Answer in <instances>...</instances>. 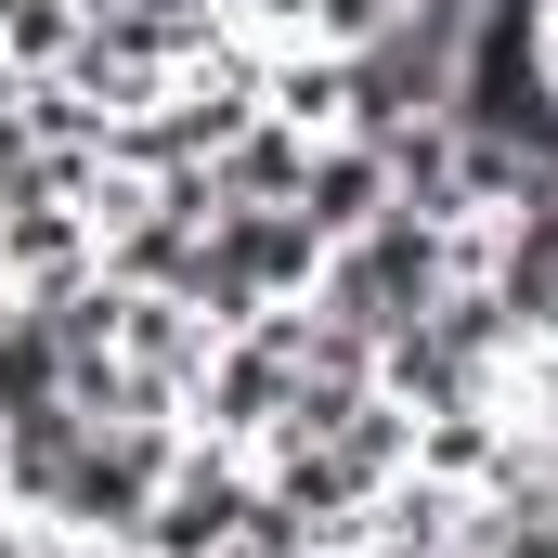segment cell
<instances>
[{
  "instance_id": "cell-9",
  "label": "cell",
  "mask_w": 558,
  "mask_h": 558,
  "mask_svg": "<svg viewBox=\"0 0 558 558\" xmlns=\"http://www.w3.org/2000/svg\"><path fill=\"white\" fill-rule=\"evenodd\" d=\"M221 558H338L325 546V533H299V520H274V507H260V520H247V533H234V546Z\"/></svg>"
},
{
  "instance_id": "cell-4",
  "label": "cell",
  "mask_w": 558,
  "mask_h": 558,
  "mask_svg": "<svg viewBox=\"0 0 558 558\" xmlns=\"http://www.w3.org/2000/svg\"><path fill=\"white\" fill-rule=\"evenodd\" d=\"M312 274H325V234H312L299 208H221L208 247H195V274H182V299H195L208 325H247V312L312 299Z\"/></svg>"
},
{
  "instance_id": "cell-11",
  "label": "cell",
  "mask_w": 558,
  "mask_h": 558,
  "mask_svg": "<svg viewBox=\"0 0 558 558\" xmlns=\"http://www.w3.org/2000/svg\"><path fill=\"white\" fill-rule=\"evenodd\" d=\"M0 299H13V286H0Z\"/></svg>"
},
{
  "instance_id": "cell-3",
  "label": "cell",
  "mask_w": 558,
  "mask_h": 558,
  "mask_svg": "<svg viewBox=\"0 0 558 558\" xmlns=\"http://www.w3.org/2000/svg\"><path fill=\"white\" fill-rule=\"evenodd\" d=\"M299 390H312V364H299V299H286V312L221 325V351H208V377H195L182 428H195V441H234V454H260V441L299 416Z\"/></svg>"
},
{
  "instance_id": "cell-10",
  "label": "cell",
  "mask_w": 558,
  "mask_h": 558,
  "mask_svg": "<svg viewBox=\"0 0 558 558\" xmlns=\"http://www.w3.org/2000/svg\"><path fill=\"white\" fill-rule=\"evenodd\" d=\"M520 39H533V78H546V105H558V0H533V13H520Z\"/></svg>"
},
{
  "instance_id": "cell-8",
  "label": "cell",
  "mask_w": 558,
  "mask_h": 558,
  "mask_svg": "<svg viewBox=\"0 0 558 558\" xmlns=\"http://www.w3.org/2000/svg\"><path fill=\"white\" fill-rule=\"evenodd\" d=\"M65 403V338L39 299H0V416H52Z\"/></svg>"
},
{
  "instance_id": "cell-1",
  "label": "cell",
  "mask_w": 558,
  "mask_h": 558,
  "mask_svg": "<svg viewBox=\"0 0 558 558\" xmlns=\"http://www.w3.org/2000/svg\"><path fill=\"white\" fill-rule=\"evenodd\" d=\"M468 274V234L454 221H416V208H390V221H364V234H338L325 247V274H312V312H338L351 338H403L441 286Z\"/></svg>"
},
{
  "instance_id": "cell-5",
  "label": "cell",
  "mask_w": 558,
  "mask_h": 558,
  "mask_svg": "<svg viewBox=\"0 0 558 558\" xmlns=\"http://www.w3.org/2000/svg\"><path fill=\"white\" fill-rule=\"evenodd\" d=\"M260 520V468L234 454V441H195L182 428V454H169V481H156V507H143V558H221L234 533Z\"/></svg>"
},
{
  "instance_id": "cell-2",
  "label": "cell",
  "mask_w": 558,
  "mask_h": 558,
  "mask_svg": "<svg viewBox=\"0 0 558 558\" xmlns=\"http://www.w3.org/2000/svg\"><path fill=\"white\" fill-rule=\"evenodd\" d=\"M169 454H182V416H78V454H65V481H52V520H39V533H65V546H131L143 507H156V481H169Z\"/></svg>"
},
{
  "instance_id": "cell-6",
  "label": "cell",
  "mask_w": 558,
  "mask_h": 558,
  "mask_svg": "<svg viewBox=\"0 0 558 558\" xmlns=\"http://www.w3.org/2000/svg\"><path fill=\"white\" fill-rule=\"evenodd\" d=\"M299 221H312L325 247L364 234V221H390V156L351 143V131H325V143H312V182H299Z\"/></svg>"
},
{
  "instance_id": "cell-7",
  "label": "cell",
  "mask_w": 558,
  "mask_h": 558,
  "mask_svg": "<svg viewBox=\"0 0 558 558\" xmlns=\"http://www.w3.org/2000/svg\"><path fill=\"white\" fill-rule=\"evenodd\" d=\"M208 182H221V208H299V182H312V131H286L274 105H260L247 131L208 156Z\"/></svg>"
}]
</instances>
